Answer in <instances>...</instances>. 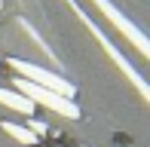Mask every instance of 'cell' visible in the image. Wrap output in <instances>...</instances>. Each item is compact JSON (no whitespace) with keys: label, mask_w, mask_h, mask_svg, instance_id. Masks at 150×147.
Returning <instances> with one entry per match:
<instances>
[{"label":"cell","mask_w":150,"mask_h":147,"mask_svg":"<svg viewBox=\"0 0 150 147\" xmlns=\"http://www.w3.org/2000/svg\"><path fill=\"white\" fill-rule=\"evenodd\" d=\"M9 68L16 71V74H22V80H28V83H34V86L52 89V92H58V95H64V98H74V95H77V86H74V83H67L61 74H52V71L40 68V64L22 61V58H9Z\"/></svg>","instance_id":"obj_1"},{"label":"cell","mask_w":150,"mask_h":147,"mask_svg":"<svg viewBox=\"0 0 150 147\" xmlns=\"http://www.w3.org/2000/svg\"><path fill=\"white\" fill-rule=\"evenodd\" d=\"M16 92H22L25 98H31V101L43 104V107L55 110L61 117H67V119H80V107L74 104V98H64V95H58V92H52V89H43V86H34V83H28V80H22V77L16 80Z\"/></svg>","instance_id":"obj_2"},{"label":"cell","mask_w":150,"mask_h":147,"mask_svg":"<svg viewBox=\"0 0 150 147\" xmlns=\"http://www.w3.org/2000/svg\"><path fill=\"white\" fill-rule=\"evenodd\" d=\"M92 3L98 6L101 12H104V18H107V22H110L113 28H117L120 34H122V37H126L129 43H132L135 49H138L141 55H144L147 61H150V37H144V34H141V31H138V25H132V22H129V18L117 9V6L110 3V0H92Z\"/></svg>","instance_id":"obj_3"},{"label":"cell","mask_w":150,"mask_h":147,"mask_svg":"<svg viewBox=\"0 0 150 147\" xmlns=\"http://www.w3.org/2000/svg\"><path fill=\"white\" fill-rule=\"evenodd\" d=\"M83 22H86V28H89V31H92V34H95V37H98V43H101V46H104V52H107V55H110V61H113V64H117V68H120L122 74H126V77H129V83H132V86H135V89H138V92H141V95H144V98H147V104H150V83H147V80H144V77H141V74H138V71H135V68H132V64H129V58H126V55H122V52L117 49V46H113V43H110V40H107V37H104V34H101V31H98V25H92V22H89V18H83Z\"/></svg>","instance_id":"obj_4"},{"label":"cell","mask_w":150,"mask_h":147,"mask_svg":"<svg viewBox=\"0 0 150 147\" xmlns=\"http://www.w3.org/2000/svg\"><path fill=\"white\" fill-rule=\"evenodd\" d=\"M0 104H6V107L25 113V117H31V113H34V101H31V98H25L22 92H16V89H3V86H0Z\"/></svg>","instance_id":"obj_5"},{"label":"cell","mask_w":150,"mask_h":147,"mask_svg":"<svg viewBox=\"0 0 150 147\" xmlns=\"http://www.w3.org/2000/svg\"><path fill=\"white\" fill-rule=\"evenodd\" d=\"M0 129H3L6 135H12V138L18 141V144H25V147H34V144H37V135H34V132L28 129V126H18V123H6V119H3V123H0Z\"/></svg>","instance_id":"obj_6"},{"label":"cell","mask_w":150,"mask_h":147,"mask_svg":"<svg viewBox=\"0 0 150 147\" xmlns=\"http://www.w3.org/2000/svg\"><path fill=\"white\" fill-rule=\"evenodd\" d=\"M0 6H3V0H0Z\"/></svg>","instance_id":"obj_7"}]
</instances>
